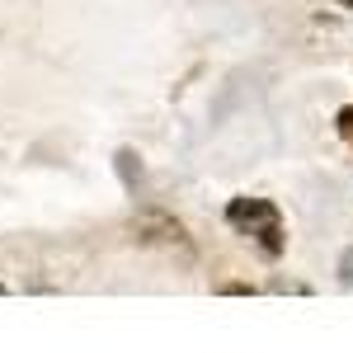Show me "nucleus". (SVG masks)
<instances>
[{
	"label": "nucleus",
	"mask_w": 353,
	"mask_h": 353,
	"mask_svg": "<svg viewBox=\"0 0 353 353\" xmlns=\"http://www.w3.org/2000/svg\"><path fill=\"white\" fill-rule=\"evenodd\" d=\"M226 221H231L241 236H250V241L259 245L269 259H278V254H283V245H288V236H283V212L273 208L269 198H231Z\"/></svg>",
	"instance_id": "1"
},
{
	"label": "nucleus",
	"mask_w": 353,
	"mask_h": 353,
	"mask_svg": "<svg viewBox=\"0 0 353 353\" xmlns=\"http://www.w3.org/2000/svg\"><path fill=\"white\" fill-rule=\"evenodd\" d=\"M339 137L353 146V109H339Z\"/></svg>",
	"instance_id": "3"
},
{
	"label": "nucleus",
	"mask_w": 353,
	"mask_h": 353,
	"mask_svg": "<svg viewBox=\"0 0 353 353\" xmlns=\"http://www.w3.org/2000/svg\"><path fill=\"white\" fill-rule=\"evenodd\" d=\"M132 236L141 245H165V250H174V245H189V236H184V226L170 217H141L132 221Z\"/></svg>",
	"instance_id": "2"
},
{
	"label": "nucleus",
	"mask_w": 353,
	"mask_h": 353,
	"mask_svg": "<svg viewBox=\"0 0 353 353\" xmlns=\"http://www.w3.org/2000/svg\"><path fill=\"white\" fill-rule=\"evenodd\" d=\"M339 5H344V10H353V0H339Z\"/></svg>",
	"instance_id": "6"
},
{
	"label": "nucleus",
	"mask_w": 353,
	"mask_h": 353,
	"mask_svg": "<svg viewBox=\"0 0 353 353\" xmlns=\"http://www.w3.org/2000/svg\"><path fill=\"white\" fill-rule=\"evenodd\" d=\"M339 278H344V283H349V288H353V250H349V254H344V259H339Z\"/></svg>",
	"instance_id": "4"
},
{
	"label": "nucleus",
	"mask_w": 353,
	"mask_h": 353,
	"mask_svg": "<svg viewBox=\"0 0 353 353\" xmlns=\"http://www.w3.org/2000/svg\"><path fill=\"white\" fill-rule=\"evenodd\" d=\"M221 292H226V297H245V292H254V288H245V283H226Z\"/></svg>",
	"instance_id": "5"
}]
</instances>
